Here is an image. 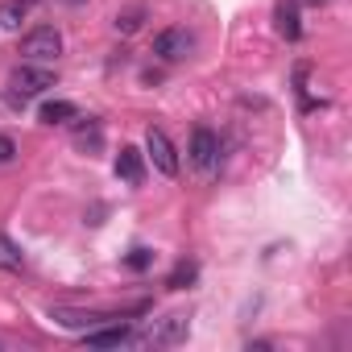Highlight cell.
I'll return each mask as SVG.
<instances>
[{
    "label": "cell",
    "instance_id": "obj_8",
    "mask_svg": "<svg viewBox=\"0 0 352 352\" xmlns=\"http://www.w3.org/2000/svg\"><path fill=\"white\" fill-rule=\"evenodd\" d=\"M129 340H133V327L120 323V319H108V323L83 331V344H87V348H120V344H129Z\"/></svg>",
    "mask_w": 352,
    "mask_h": 352
},
{
    "label": "cell",
    "instance_id": "obj_4",
    "mask_svg": "<svg viewBox=\"0 0 352 352\" xmlns=\"http://www.w3.org/2000/svg\"><path fill=\"white\" fill-rule=\"evenodd\" d=\"M21 54H25V63H54L63 54V34L54 25H34L21 38Z\"/></svg>",
    "mask_w": 352,
    "mask_h": 352
},
{
    "label": "cell",
    "instance_id": "obj_17",
    "mask_svg": "<svg viewBox=\"0 0 352 352\" xmlns=\"http://www.w3.org/2000/svg\"><path fill=\"white\" fill-rule=\"evenodd\" d=\"M124 265H129L133 274H145V270L153 265V253H149V249H133V253L124 257Z\"/></svg>",
    "mask_w": 352,
    "mask_h": 352
},
{
    "label": "cell",
    "instance_id": "obj_5",
    "mask_svg": "<svg viewBox=\"0 0 352 352\" xmlns=\"http://www.w3.org/2000/svg\"><path fill=\"white\" fill-rule=\"evenodd\" d=\"M153 54H157L162 63H183V58L195 54V34L183 30V25H170V30H162V34L153 38Z\"/></svg>",
    "mask_w": 352,
    "mask_h": 352
},
{
    "label": "cell",
    "instance_id": "obj_9",
    "mask_svg": "<svg viewBox=\"0 0 352 352\" xmlns=\"http://www.w3.org/2000/svg\"><path fill=\"white\" fill-rule=\"evenodd\" d=\"M116 179H124L129 187H141V183H145V153H141V149L124 145V149L116 153Z\"/></svg>",
    "mask_w": 352,
    "mask_h": 352
},
{
    "label": "cell",
    "instance_id": "obj_13",
    "mask_svg": "<svg viewBox=\"0 0 352 352\" xmlns=\"http://www.w3.org/2000/svg\"><path fill=\"white\" fill-rule=\"evenodd\" d=\"M79 116V108L71 104V100H46L42 104V120L46 124H67V120H75Z\"/></svg>",
    "mask_w": 352,
    "mask_h": 352
},
{
    "label": "cell",
    "instance_id": "obj_18",
    "mask_svg": "<svg viewBox=\"0 0 352 352\" xmlns=\"http://www.w3.org/2000/svg\"><path fill=\"white\" fill-rule=\"evenodd\" d=\"M13 157H17V141L0 133V166H5V162H13Z\"/></svg>",
    "mask_w": 352,
    "mask_h": 352
},
{
    "label": "cell",
    "instance_id": "obj_11",
    "mask_svg": "<svg viewBox=\"0 0 352 352\" xmlns=\"http://www.w3.org/2000/svg\"><path fill=\"white\" fill-rule=\"evenodd\" d=\"M274 25H278V34H282L286 42H298V38H302V25H298V9H294V5H286V0H282L278 9H274Z\"/></svg>",
    "mask_w": 352,
    "mask_h": 352
},
{
    "label": "cell",
    "instance_id": "obj_3",
    "mask_svg": "<svg viewBox=\"0 0 352 352\" xmlns=\"http://www.w3.org/2000/svg\"><path fill=\"white\" fill-rule=\"evenodd\" d=\"M145 157L153 162V170L162 174V179H179V149H174V141L166 137V129L149 124V133H145Z\"/></svg>",
    "mask_w": 352,
    "mask_h": 352
},
{
    "label": "cell",
    "instance_id": "obj_16",
    "mask_svg": "<svg viewBox=\"0 0 352 352\" xmlns=\"http://www.w3.org/2000/svg\"><path fill=\"white\" fill-rule=\"evenodd\" d=\"M75 141H79L83 149H100V145H104V129H100L96 120H87V124H79V133H75Z\"/></svg>",
    "mask_w": 352,
    "mask_h": 352
},
{
    "label": "cell",
    "instance_id": "obj_15",
    "mask_svg": "<svg viewBox=\"0 0 352 352\" xmlns=\"http://www.w3.org/2000/svg\"><path fill=\"white\" fill-rule=\"evenodd\" d=\"M141 21H145V5H133V9H124V13H116V34H137L141 30Z\"/></svg>",
    "mask_w": 352,
    "mask_h": 352
},
{
    "label": "cell",
    "instance_id": "obj_1",
    "mask_svg": "<svg viewBox=\"0 0 352 352\" xmlns=\"http://www.w3.org/2000/svg\"><path fill=\"white\" fill-rule=\"evenodd\" d=\"M187 153H191V166L204 174V179H216V174H220V162H224V141H220V133H216L212 124H195Z\"/></svg>",
    "mask_w": 352,
    "mask_h": 352
},
{
    "label": "cell",
    "instance_id": "obj_6",
    "mask_svg": "<svg viewBox=\"0 0 352 352\" xmlns=\"http://www.w3.org/2000/svg\"><path fill=\"white\" fill-rule=\"evenodd\" d=\"M187 331H191L187 315H166V319L149 323V331L141 336V344H153V348H174V344H183V340H187Z\"/></svg>",
    "mask_w": 352,
    "mask_h": 352
},
{
    "label": "cell",
    "instance_id": "obj_10",
    "mask_svg": "<svg viewBox=\"0 0 352 352\" xmlns=\"http://www.w3.org/2000/svg\"><path fill=\"white\" fill-rule=\"evenodd\" d=\"M38 0H5L0 5V30H21V21L34 13Z\"/></svg>",
    "mask_w": 352,
    "mask_h": 352
},
{
    "label": "cell",
    "instance_id": "obj_19",
    "mask_svg": "<svg viewBox=\"0 0 352 352\" xmlns=\"http://www.w3.org/2000/svg\"><path fill=\"white\" fill-rule=\"evenodd\" d=\"M302 5H315V9H323V5H331V0H302Z\"/></svg>",
    "mask_w": 352,
    "mask_h": 352
},
{
    "label": "cell",
    "instance_id": "obj_2",
    "mask_svg": "<svg viewBox=\"0 0 352 352\" xmlns=\"http://www.w3.org/2000/svg\"><path fill=\"white\" fill-rule=\"evenodd\" d=\"M58 79H54V71L46 67V63H21V67H13V75H9V96L13 100H34V96H42V91H50Z\"/></svg>",
    "mask_w": 352,
    "mask_h": 352
},
{
    "label": "cell",
    "instance_id": "obj_7",
    "mask_svg": "<svg viewBox=\"0 0 352 352\" xmlns=\"http://www.w3.org/2000/svg\"><path fill=\"white\" fill-rule=\"evenodd\" d=\"M50 319L58 327H71V331H87V327H100L108 319H124V311H79V307H50Z\"/></svg>",
    "mask_w": 352,
    "mask_h": 352
},
{
    "label": "cell",
    "instance_id": "obj_14",
    "mask_svg": "<svg viewBox=\"0 0 352 352\" xmlns=\"http://www.w3.org/2000/svg\"><path fill=\"white\" fill-rule=\"evenodd\" d=\"M195 278H199V265H195V261H179V265L170 270L166 286H170V290H187V286H191Z\"/></svg>",
    "mask_w": 352,
    "mask_h": 352
},
{
    "label": "cell",
    "instance_id": "obj_12",
    "mask_svg": "<svg viewBox=\"0 0 352 352\" xmlns=\"http://www.w3.org/2000/svg\"><path fill=\"white\" fill-rule=\"evenodd\" d=\"M0 270H5V274H21V270H25L21 245H17L13 236H5V232H0Z\"/></svg>",
    "mask_w": 352,
    "mask_h": 352
}]
</instances>
